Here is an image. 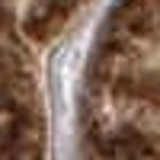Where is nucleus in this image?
Listing matches in <instances>:
<instances>
[{"mask_svg": "<svg viewBox=\"0 0 160 160\" xmlns=\"http://www.w3.org/2000/svg\"><path fill=\"white\" fill-rule=\"evenodd\" d=\"M115 90L128 93V96H135V99H141L144 106H151V109L160 112V68L141 71V74H135V77H125Z\"/></svg>", "mask_w": 160, "mask_h": 160, "instance_id": "20e7f679", "label": "nucleus"}, {"mask_svg": "<svg viewBox=\"0 0 160 160\" xmlns=\"http://www.w3.org/2000/svg\"><path fill=\"white\" fill-rule=\"evenodd\" d=\"M0 160H42V125L32 112H16L0 128Z\"/></svg>", "mask_w": 160, "mask_h": 160, "instance_id": "f03ea898", "label": "nucleus"}, {"mask_svg": "<svg viewBox=\"0 0 160 160\" xmlns=\"http://www.w3.org/2000/svg\"><path fill=\"white\" fill-rule=\"evenodd\" d=\"M32 83L16 51H0V112H29Z\"/></svg>", "mask_w": 160, "mask_h": 160, "instance_id": "7ed1b4c3", "label": "nucleus"}, {"mask_svg": "<svg viewBox=\"0 0 160 160\" xmlns=\"http://www.w3.org/2000/svg\"><path fill=\"white\" fill-rule=\"evenodd\" d=\"M96 154L99 160H160V138L135 125H122L96 135Z\"/></svg>", "mask_w": 160, "mask_h": 160, "instance_id": "f257e3e1", "label": "nucleus"}, {"mask_svg": "<svg viewBox=\"0 0 160 160\" xmlns=\"http://www.w3.org/2000/svg\"><path fill=\"white\" fill-rule=\"evenodd\" d=\"M0 22H3V10H0Z\"/></svg>", "mask_w": 160, "mask_h": 160, "instance_id": "39448f33", "label": "nucleus"}]
</instances>
